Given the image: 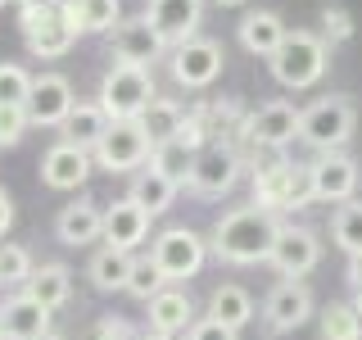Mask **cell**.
I'll return each mask as SVG.
<instances>
[{
    "label": "cell",
    "mask_w": 362,
    "mask_h": 340,
    "mask_svg": "<svg viewBox=\"0 0 362 340\" xmlns=\"http://www.w3.org/2000/svg\"><path fill=\"white\" fill-rule=\"evenodd\" d=\"M344 277H349V286H354V290H362V254H349Z\"/></svg>",
    "instance_id": "cell-42"
},
{
    "label": "cell",
    "mask_w": 362,
    "mask_h": 340,
    "mask_svg": "<svg viewBox=\"0 0 362 340\" xmlns=\"http://www.w3.org/2000/svg\"><path fill=\"white\" fill-rule=\"evenodd\" d=\"M308 177H313V196L326 200V204H349L358 191V164L344 150L317 154L308 164Z\"/></svg>",
    "instance_id": "cell-13"
},
{
    "label": "cell",
    "mask_w": 362,
    "mask_h": 340,
    "mask_svg": "<svg viewBox=\"0 0 362 340\" xmlns=\"http://www.w3.org/2000/svg\"><path fill=\"white\" fill-rule=\"evenodd\" d=\"M154 100V77L150 68H136V64H113L100 82V105L113 123H136Z\"/></svg>",
    "instance_id": "cell-2"
},
{
    "label": "cell",
    "mask_w": 362,
    "mask_h": 340,
    "mask_svg": "<svg viewBox=\"0 0 362 340\" xmlns=\"http://www.w3.org/2000/svg\"><path fill=\"white\" fill-rule=\"evenodd\" d=\"M190 327H195V304H190L186 290L168 286L150 300V332L177 336V332H190Z\"/></svg>",
    "instance_id": "cell-24"
},
{
    "label": "cell",
    "mask_w": 362,
    "mask_h": 340,
    "mask_svg": "<svg viewBox=\"0 0 362 340\" xmlns=\"http://www.w3.org/2000/svg\"><path fill=\"white\" fill-rule=\"evenodd\" d=\"M32 259H28V249L23 245H0V281H23L28 286V277H32Z\"/></svg>",
    "instance_id": "cell-36"
},
{
    "label": "cell",
    "mask_w": 362,
    "mask_h": 340,
    "mask_svg": "<svg viewBox=\"0 0 362 340\" xmlns=\"http://www.w3.org/2000/svg\"><path fill=\"white\" fill-rule=\"evenodd\" d=\"M150 168H154V173H163L168 181H177V186H190V173H195V150H186L181 141H163V145H154Z\"/></svg>",
    "instance_id": "cell-31"
},
{
    "label": "cell",
    "mask_w": 362,
    "mask_h": 340,
    "mask_svg": "<svg viewBox=\"0 0 362 340\" xmlns=\"http://www.w3.org/2000/svg\"><path fill=\"white\" fill-rule=\"evenodd\" d=\"M109 128H113V118L105 113L100 100H77L73 113L64 118V141L68 145H82V150H95V145L105 141Z\"/></svg>",
    "instance_id": "cell-23"
},
{
    "label": "cell",
    "mask_w": 362,
    "mask_h": 340,
    "mask_svg": "<svg viewBox=\"0 0 362 340\" xmlns=\"http://www.w3.org/2000/svg\"><path fill=\"white\" fill-rule=\"evenodd\" d=\"M218 5H226V9H231V5H245V0H218Z\"/></svg>",
    "instance_id": "cell-45"
},
{
    "label": "cell",
    "mask_w": 362,
    "mask_h": 340,
    "mask_svg": "<svg viewBox=\"0 0 362 340\" xmlns=\"http://www.w3.org/2000/svg\"><path fill=\"white\" fill-rule=\"evenodd\" d=\"M0 5H5V0H0Z\"/></svg>",
    "instance_id": "cell-48"
},
{
    "label": "cell",
    "mask_w": 362,
    "mask_h": 340,
    "mask_svg": "<svg viewBox=\"0 0 362 340\" xmlns=\"http://www.w3.org/2000/svg\"><path fill=\"white\" fill-rule=\"evenodd\" d=\"M186 340H235V332H231V327H222L218 317L204 313V317H195V327L186 332Z\"/></svg>",
    "instance_id": "cell-38"
},
{
    "label": "cell",
    "mask_w": 362,
    "mask_h": 340,
    "mask_svg": "<svg viewBox=\"0 0 362 340\" xmlns=\"http://www.w3.org/2000/svg\"><path fill=\"white\" fill-rule=\"evenodd\" d=\"M163 50H168V37H163V32H158L145 14L122 18L118 28H113V55H118V64L145 68V64H154Z\"/></svg>",
    "instance_id": "cell-15"
},
{
    "label": "cell",
    "mask_w": 362,
    "mask_h": 340,
    "mask_svg": "<svg viewBox=\"0 0 362 340\" xmlns=\"http://www.w3.org/2000/svg\"><path fill=\"white\" fill-rule=\"evenodd\" d=\"M73 86H68V77L59 73H41L32 77V96H28V123L32 128H64V118L73 113Z\"/></svg>",
    "instance_id": "cell-10"
},
{
    "label": "cell",
    "mask_w": 362,
    "mask_h": 340,
    "mask_svg": "<svg viewBox=\"0 0 362 340\" xmlns=\"http://www.w3.org/2000/svg\"><path fill=\"white\" fill-rule=\"evenodd\" d=\"M28 96H32V73H28V68H23V64H0V109H5V105L23 109Z\"/></svg>",
    "instance_id": "cell-34"
},
{
    "label": "cell",
    "mask_w": 362,
    "mask_h": 340,
    "mask_svg": "<svg viewBox=\"0 0 362 340\" xmlns=\"http://www.w3.org/2000/svg\"><path fill=\"white\" fill-rule=\"evenodd\" d=\"M136 123H141V132H145V136H150V145H163V141H173L177 128L186 123V109H181L177 100L154 96V100H150V109H145Z\"/></svg>",
    "instance_id": "cell-29"
},
{
    "label": "cell",
    "mask_w": 362,
    "mask_h": 340,
    "mask_svg": "<svg viewBox=\"0 0 362 340\" xmlns=\"http://www.w3.org/2000/svg\"><path fill=\"white\" fill-rule=\"evenodd\" d=\"M209 317H218L222 327H231V332H240V327L254 317V300H249L245 286H218L209 300Z\"/></svg>",
    "instance_id": "cell-30"
},
{
    "label": "cell",
    "mask_w": 362,
    "mask_h": 340,
    "mask_svg": "<svg viewBox=\"0 0 362 340\" xmlns=\"http://www.w3.org/2000/svg\"><path fill=\"white\" fill-rule=\"evenodd\" d=\"M158 290H168V277L158 272V264H154V259H136V264H132V281H127V295H136V300L150 304Z\"/></svg>",
    "instance_id": "cell-35"
},
{
    "label": "cell",
    "mask_w": 362,
    "mask_h": 340,
    "mask_svg": "<svg viewBox=\"0 0 362 340\" xmlns=\"http://www.w3.org/2000/svg\"><path fill=\"white\" fill-rule=\"evenodd\" d=\"M322 23H326V37H331V41H349V37H354V28H349V14H339V9H326Z\"/></svg>",
    "instance_id": "cell-39"
},
{
    "label": "cell",
    "mask_w": 362,
    "mask_h": 340,
    "mask_svg": "<svg viewBox=\"0 0 362 340\" xmlns=\"http://www.w3.org/2000/svg\"><path fill=\"white\" fill-rule=\"evenodd\" d=\"M299 118L303 109H294L290 100H272V105L254 109L249 118H240V136L249 145H267V150H281L299 136Z\"/></svg>",
    "instance_id": "cell-7"
},
{
    "label": "cell",
    "mask_w": 362,
    "mask_h": 340,
    "mask_svg": "<svg viewBox=\"0 0 362 340\" xmlns=\"http://www.w3.org/2000/svg\"><path fill=\"white\" fill-rule=\"evenodd\" d=\"M177 191H181L177 181H168L163 173L145 168V173H136V177H132V196H127V200H136L145 213H150V218H158V213H168V209H173Z\"/></svg>",
    "instance_id": "cell-28"
},
{
    "label": "cell",
    "mask_w": 362,
    "mask_h": 340,
    "mask_svg": "<svg viewBox=\"0 0 362 340\" xmlns=\"http://www.w3.org/2000/svg\"><path fill=\"white\" fill-rule=\"evenodd\" d=\"M222 64H226L222 60V45L218 41H204V37H190V41H181L177 50H173V77H177L181 86H190V91L218 82Z\"/></svg>",
    "instance_id": "cell-11"
},
{
    "label": "cell",
    "mask_w": 362,
    "mask_h": 340,
    "mask_svg": "<svg viewBox=\"0 0 362 340\" xmlns=\"http://www.w3.org/2000/svg\"><path fill=\"white\" fill-rule=\"evenodd\" d=\"M276 236H281L276 213L249 204V209H231L226 218H218V227L209 236V249L218 259H226V264H267Z\"/></svg>",
    "instance_id": "cell-1"
},
{
    "label": "cell",
    "mask_w": 362,
    "mask_h": 340,
    "mask_svg": "<svg viewBox=\"0 0 362 340\" xmlns=\"http://www.w3.org/2000/svg\"><path fill=\"white\" fill-rule=\"evenodd\" d=\"M23 37H28V50L37 55V60H59L68 55V45H73L77 32L64 23V14L54 9V14H32V9H23Z\"/></svg>",
    "instance_id": "cell-16"
},
{
    "label": "cell",
    "mask_w": 362,
    "mask_h": 340,
    "mask_svg": "<svg viewBox=\"0 0 362 340\" xmlns=\"http://www.w3.org/2000/svg\"><path fill=\"white\" fill-rule=\"evenodd\" d=\"M267 264L276 268L281 277L303 281L317 264H322V245H317V236L308 232V227H281V236H276V245H272Z\"/></svg>",
    "instance_id": "cell-12"
},
{
    "label": "cell",
    "mask_w": 362,
    "mask_h": 340,
    "mask_svg": "<svg viewBox=\"0 0 362 340\" xmlns=\"http://www.w3.org/2000/svg\"><path fill=\"white\" fill-rule=\"evenodd\" d=\"M267 64H272V77L281 86L303 91V86L322 82V73H326V41L313 37V32H290Z\"/></svg>",
    "instance_id": "cell-4"
},
{
    "label": "cell",
    "mask_w": 362,
    "mask_h": 340,
    "mask_svg": "<svg viewBox=\"0 0 362 340\" xmlns=\"http://www.w3.org/2000/svg\"><path fill=\"white\" fill-rule=\"evenodd\" d=\"M317 322H322V340H362V313L354 304H326Z\"/></svg>",
    "instance_id": "cell-33"
},
{
    "label": "cell",
    "mask_w": 362,
    "mask_h": 340,
    "mask_svg": "<svg viewBox=\"0 0 362 340\" xmlns=\"http://www.w3.org/2000/svg\"><path fill=\"white\" fill-rule=\"evenodd\" d=\"M331 241L344 249V254H362V200H349V204H339V209H335Z\"/></svg>",
    "instance_id": "cell-32"
},
{
    "label": "cell",
    "mask_w": 362,
    "mask_h": 340,
    "mask_svg": "<svg viewBox=\"0 0 362 340\" xmlns=\"http://www.w3.org/2000/svg\"><path fill=\"white\" fill-rule=\"evenodd\" d=\"M64 23L73 32H113L118 28V0H64L59 5Z\"/></svg>",
    "instance_id": "cell-25"
},
{
    "label": "cell",
    "mask_w": 362,
    "mask_h": 340,
    "mask_svg": "<svg viewBox=\"0 0 362 340\" xmlns=\"http://www.w3.org/2000/svg\"><path fill=\"white\" fill-rule=\"evenodd\" d=\"M0 340H9V336H5V322H0Z\"/></svg>",
    "instance_id": "cell-46"
},
{
    "label": "cell",
    "mask_w": 362,
    "mask_h": 340,
    "mask_svg": "<svg viewBox=\"0 0 362 340\" xmlns=\"http://www.w3.org/2000/svg\"><path fill=\"white\" fill-rule=\"evenodd\" d=\"M313 196V177L308 168H294L286 159H272L254 173V204L267 213H286V209H303Z\"/></svg>",
    "instance_id": "cell-3"
},
{
    "label": "cell",
    "mask_w": 362,
    "mask_h": 340,
    "mask_svg": "<svg viewBox=\"0 0 362 340\" xmlns=\"http://www.w3.org/2000/svg\"><path fill=\"white\" fill-rule=\"evenodd\" d=\"M64 0H18V9H32V14H54Z\"/></svg>",
    "instance_id": "cell-41"
},
{
    "label": "cell",
    "mask_w": 362,
    "mask_h": 340,
    "mask_svg": "<svg viewBox=\"0 0 362 340\" xmlns=\"http://www.w3.org/2000/svg\"><path fill=\"white\" fill-rule=\"evenodd\" d=\"M145 236H150V213L136 200H118L105 209V241L113 249H127L132 254V245H141Z\"/></svg>",
    "instance_id": "cell-19"
},
{
    "label": "cell",
    "mask_w": 362,
    "mask_h": 340,
    "mask_svg": "<svg viewBox=\"0 0 362 340\" xmlns=\"http://www.w3.org/2000/svg\"><path fill=\"white\" fill-rule=\"evenodd\" d=\"M90 177V150H82V145H50L41 159V181L50 191H77L82 181Z\"/></svg>",
    "instance_id": "cell-17"
},
{
    "label": "cell",
    "mask_w": 362,
    "mask_h": 340,
    "mask_svg": "<svg viewBox=\"0 0 362 340\" xmlns=\"http://www.w3.org/2000/svg\"><path fill=\"white\" fill-rule=\"evenodd\" d=\"M235 181H240V154H235V145L213 141L195 154V173H190V191L195 196H226Z\"/></svg>",
    "instance_id": "cell-9"
},
{
    "label": "cell",
    "mask_w": 362,
    "mask_h": 340,
    "mask_svg": "<svg viewBox=\"0 0 362 340\" xmlns=\"http://www.w3.org/2000/svg\"><path fill=\"white\" fill-rule=\"evenodd\" d=\"M354 123H358V113H354V105H349L344 96H326V100H317V105L303 109L299 141L313 145L317 154H331L354 136Z\"/></svg>",
    "instance_id": "cell-5"
},
{
    "label": "cell",
    "mask_w": 362,
    "mask_h": 340,
    "mask_svg": "<svg viewBox=\"0 0 362 340\" xmlns=\"http://www.w3.org/2000/svg\"><path fill=\"white\" fill-rule=\"evenodd\" d=\"M0 322H5L9 340H41V336H50V309L37 304L32 295H14V300H5Z\"/></svg>",
    "instance_id": "cell-21"
},
{
    "label": "cell",
    "mask_w": 362,
    "mask_h": 340,
    "mask_svg": "<svg viewBox=\"0 0 362 340\" xmlns=\"http://www.w3.org/2000/svg\"><path fill=\"white\" fill-rule=\"evenodd\" d=\"M54 232H59L64 245H90L105 236V209L90 200H73L59 209V218H54Z\"/></svg>",
    "instance_id": "cell-20"
},
{
    "label": "cell",
    "mask_w": 362,
    "mask_h": 340,
    "mask_svg": "<svg viewBox=\"0 0 362 340\" xmlns=\"http://www.w3.org/2000/svg\"><path fill=\"white\" fill-rule=\"evenodd\" d=\"M145 18H150L168 41L181 45V41L195 37V28H199V18H204V0H150Z\"/></svg>",
    "instance_id": "cell-18"
},
{
    "label": "cell",
    "mask_w": 362,
    "mask_h": 340,
    "mask_svg": "<svg viewBox=\"0 0 362 340\" xmlns=\"http://www.w3.org/2000/svg\"><path fill=\"white\" fill-rule=\"evenodd\" d=\"M204 254H209V241L199 232H190V227H168L150 245V259L168 281H190L204 268Z\"/></svg>",
    "instance_id": "cell-6"
},
{
    "label": "cell",
    "mask_w": 362,
    "mask_h": 340,
    "mask_svg": "<svg viewBox=\"0 0 362 340\" xmlns=\"http://www.w3.org/2000/svg\"><path fill=\"white\" fill-rule=\"evenodd\" d=\"M9 222H14V204H9V196L0 191V236L9 232Z\"/></svg>",
    "instance_id": "cell-43"
},
{
    "label": "cell",
    "mask_w": 362,
    "mask_h": 340,
    "mask_svg": "<svg viewBox=\"0 0 362 340\" xmlns=\"http://www.w3.org/2000/svg\"><path fill=\"white\" fill-rule=\"evenodd\" d=\"M286 37H290V28L281 23L276 9H254V14L240 18V45H245L249 55H263V60H272Z\"/></svg>",
    "instance_id": "cell-22"
},
{
    "label": "cell",
    "mask_w": 362,
    "mask_h": 340,
    "mask_svg": "<svg viewBox=\"0 0 362 340\" xmlns=\"http://www.w3.org/2000/svg\"><path fill=\"white\" fill-rule=\"evenodd\" d=\"M141 340H177V336H163V332H145Z\"/></svg>",
    "instance_id": "cell-44"
},
{
    "label": "cell",
    "mask_w": 362,
    "mask_h": 340,
    "mask_svg": "<svg viewBox=\"0 0 362 340\" xmlns=\"http://www.w3.org/2000/svg\"><path fill=\"white\" fill-rule=\"evenodd\" d=\"M132 264H136V259L127 254V249H113V245H105L95 259H90L86 277H90V286H95V290L113 295V290H127V281H132Z\"/></svg>",
    "instance_id": "cell-27"
},
{
    "label": "cell",
    "mask_w": 362,
    "mask_h": 340,
    "mask_svg": "<svg viewBox=\"0 0 362 340\" xmlns=\"http://www.w3.org/2000/svg\"><path fill=\"white\" fill-rule=\"evenodd\" d=\"M0 286H5V281H0Z\"/></svg>",
    "instance_id": "cell-49"
},
{
    "label": "cell",
    "mask_w": 362,
    "mask_h": 340,
    "mask_svg": "<svg viewBox=\"0 0 362 340\" xmlns=\"http://www.w3.org/2000/svg\"><path fill=\"white\" fill-rule=\"evenodd\" d=\"M263 317H267V327H272L276 336H286V332H299V327L313 317V290L303 286V281H290V277H281L276 286H272L267 304H263Z\"/></svg>",
    "instance_id": "cell-14"
},
{
    "label": "cell",
    "mask_w": 362,
    "mask_h": 340,
    "mask_svg": "<svg viewBox=\"0 0 362 340\" xmlns=\"http://www.w3.org/2000/svg\"><path fill=\"white\" fill-rule=\"evenodd\" d=\"M23 132H28V109L5 105V109H0V145H18Z\"/></svg>",
    "instance_id": "cell-37"
},
{
    "label": "cell",
    "mask_w": 362,
    "mask_h": 340,
    "mask_svg": "<svg viewBox=\"0 0 362 340\" xmlns=\"http://www.w3.org/2000/svg\"><path fill=\"white\" fill-rule=\"evenodd\" d=\"M23 295H32L37 304H45V309L54 313V309H64L68 295H73V272H68L64 264H41V268L28 277Z\"/></svg>",
    "instance_id": "cell-26"
},
{
    "label": "cell",
    "mask_w": 362,
    "mask_h": 340,
    "mask_svg": "<svg viewBox=\"0 0 362 340\" xmlns=\"http://www.w3.org/2000/svg\"><path fill=\"white\" fill-rule=\"evenodd\" d=\"M41 340H59V336H54V332H50V336H41Z\"/></svg>",
    "instance_id": "cell-47"
},
{
    "label": "cell",
    "mask_w": 362,
    "mask_h": 340,
    "mask_svg": "<svg viewBox=\"0 0 362 340\" xmlns=\"http://www.w3.org/2000/svg\"><path fill=\"white\" fill-rule=\"evenodd\" d=\"M90 340H136L132 332H127V322H113V317H105V322L95 327V336Z\"/></svg>",
    "instance_id": "cell-40"
},
{
    "label": "cell",
    "mask_w": 362,
    "mask_h": 340,
    "mask_svg": "<svg viewBox=\"0 0 362 340\" xmlns=\"http://www.w3.org/2000/svg\"><path fill=\"white\" fill-rule=\"evenodd\" d=\"M150 154H154V145H150V136L141 132V123H113L105 132V141L95 145V164L105 168V173H132V168H141Z\"/></svg>",
    "instance_id": "cell-8"
}]
</instances>
